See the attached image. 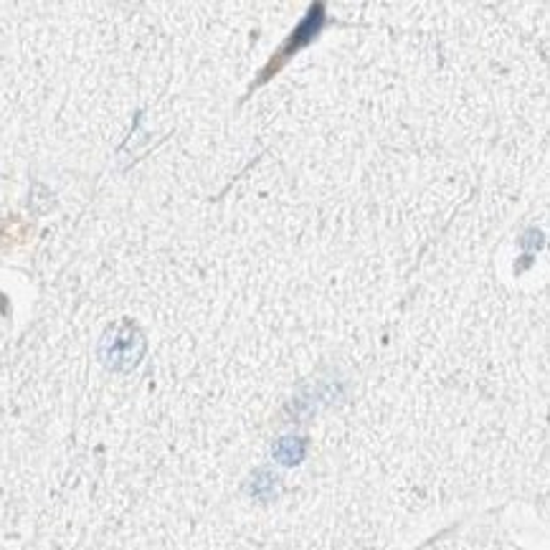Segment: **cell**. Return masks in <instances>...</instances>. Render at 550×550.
Listing matches in <instances>:
<instances>
[{
    "mask_svg": "<svg viewBox=\"0 0 550 550\" xmlns=\"http://www.w3.org/2000/svg\"><path fill=\"white\" fill-rule=\"evenodd\" d=\"M145 340L132 322H120L102 340V360L114 370H130L140 363Z\"/></svg>",
    "mask_w": 550,
    "mask_h": 550,
    "instance_id": "cell-1",
    "label": "cell"
}]
</instances>
